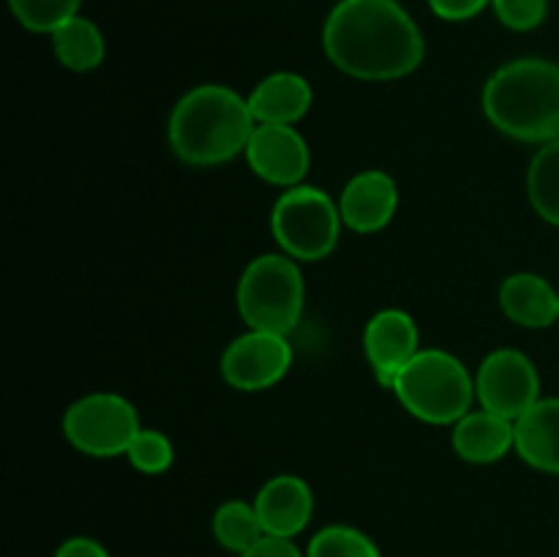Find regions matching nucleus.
Wrapping results in <instances>:
<instances>
[{"label": "nucleus", "instance_id": "obj_2", "mask_svg": "<svg viewBox=\"0 0 559 557\" xmlns=\"http://www.w3.org/2000/svg\"><path fill=\"white\" fill-rule=\"evenodd\" d=\"M249 98L233 87L200 85L186 93L169 115V147L191 167H213L246 151L254 134Z\"/></svg>", "mask_w": 559, "mask_h": 557}, {"label": "nucleus", "instance_id": "obj_9", "mask_svg": "<svg viewBox=\"0 0 559 557\" xmlns=\"http://www.w3.org/2000/svg\"><path fill=\"white\" fill-rule=\"evenodd\" d=\"M293 366L287 336L271 331H249L235 339L222 355V375L238 391H265L276 386Z\"/></svg>", "mask_w": 559, "mask_h": 557}, {"label": "nucleus", "instance_id": "obj_23", "mask_svg": "<svg viewBox=\"0 0 559 557\" xmlns=\"http://www.w3.org/2000/svg\"><path fill=\"white\" fill-rule=\"evenodd\" d=\"M126 457H129V462L134 464L140 473L158 475L164 473V470H169V464H173L175 459V451L167 435H162V431L156 429H140V435L131 440Z\"/></svg>", "mask_w": 559, "mask_h": 557}, {"label": "nucleus", "instance_id": "obj_13", "mask_svg": "<svg viewBox=\"0 0 559 557\" xmlns=\"http://www.w3.org/2000/svg\"><path fill=\"white\" fill-rule=\"evenodd\" d=\"M254 508L265 535L295 538L311 522L314 495H311L309 484L298 475H276L262 486Z\"/></svg>", "mask_w": 559, "mask_h": 557}, {"label": "nucleus", "instance_id": "obj_4", "mask_svg": "<svg viewBox=\"0 0 559 557\" xmlns=\"http://www.w3.org/2000/svg\"><path fill=\"white\" fill-rule=\"evenodd\" d=\"M393 393L409 415L426 424H456L469 413L475 382L445 349H420L396 377Z\"/></svg>", "mask_w": 559, "mask_h": 557}, {"label": "nucleus", "instance_id": "obj_11", "mask_svg": "<svg viewBox=\"0 0 559 557\" xmlns=\"http://www.w3.org/2000/svg\"><path fill=\"white\" fill-rule=\"evenodd\" d=\"M420 333L413 317L402 309H385L369 320L364 331V349L377 380L385 388L396 386V377L420 353Z\"/></svg>", "mask_w": 559, "mask_h": 557}, {"label": "nucleus", "instance_id": "obj_25", "mask_svg": "<svg viewBox=\"0 0 559 557\" xmlns=\"http://www.w3.org/2000/svg\"><path fill=\"white\" fill-rule=\"evenodd\" d=\"M489 3L491 0H429L431 11L448 22L473 20V16L480 14Z\"/></svg>", "mask_w": 559, "mask_h": 557}, {"label": "nucleus", "instance_id": "obj_27", "mask_svg": "<svg viewBox=\"0 0 559 557\" xmlns=\"http://www.w3.org/2000/svg\"><path fill=\"white\" fill-rule=\"evenodd\" d=\"M55 557H112L107 549H104L98 541L85 538V535H76V538L63 541L55 552Z\"/></svg>", "mask_w": 559, "mask_h": 557}, {"label": "nucleus", "instance_id": "obj_5", "mask_svg": "<svg viewBox=\"0 0 559 557\" xmlns=\"http://www.w3.org/2000/svg\"><path fill=\"white\" fill-rule=\"evenodd\" d=\"M304 276L284 254H262L249 262L238 284V311L251 331L287 336L304 311Z\"/></svg>", "mask_w": 559, "mask_h": 557}, {"label": "nucleus", "instance_id": "obj_3", "mask_svg": "<svg viewBox=\"0 0 559 557\" xmlns=\"http://www.w3.org/2000/svg\"><path fill=\"white\" fill-rule=\"evenodd\" d=\"M484 112L513 140H559V66L522 58L497 69L484 87Z\"/></svg>", "mask_w": 559, "mask_h": 557}, {"label": "nucleus", "instance_id": "obj_18", "mask_svg": "<svg viewBox=\"0 0 559 557\" xmlns=\"http://www.w3.org/2000/svg\"><path fill=\"white\" fill-rule=\"evenodd\" d=\"M52 47L60 63L71 71H91L104 60V36L91 20L74 16L52 33Z\"/></svg>", "mask_w": 559, "mask_h": 557}, {"label": "nucleus", "instance_id": "obj_16", "mask_svg": "<svg viewBox=\"0 0 559 557\" xmlns=\"http://www.w3.org/2000/svg\"><path fill=\"white\" fill-rule=\"evenodd\" d=\"M453 451L473 464H489L506 457L516 446V429L513 420L500 418V415L480 410V413H467L453 426Z\"/></svg>", "mask_w": 559, "mask_h": 557}, {"label": "nucleus", "instance_id": "obj_20", "mask_svg": "<svg viewBox=\"0 0 559 557\" xmlns=\"http://www.w3.org/2000/svg\"><path fill=\"white\" fill-rule=\"evenodd\" d=\"M213 535L224 549L243 555L265 535V530H262L254 506L243 500H229L213 513Z\"/></svg>", "mask_w": 559, "mask_h": 557}, {"label": "nucleus", "instance_id": "obj_19", "mask_svg": "<svg viewBox=\"0 0 559 557\" xmlns=\"http://www.w3.org/2000/svg\"><path fill=\"white\" fill-rule=\"evenodd\" d=\"M527 191L535 213L559 227V140L546 142L535 153L527 173Z\"/></svg>", "mask_w": 559, "mask_h": 557}, {"label": "nucleus", "instance_id": "obj_15", "mask_svg": "<svg viewBox=\"0 0 559 557\" xmlns=\"http://www.w3.org/2000/svg\"><path fill=\"white\" fill-rule=\"evenodd\" d=\"M516 451L530 467L559 475V399H538L513 420Z\"/></svg>", "mask_w": 559, "mask_h": 557}, {"label": "nucleus", "instance_id": "obj_10", "mask_svg": "<svg viewBox=\"0 0 559 557\" xmlns=\"http://www.w3.org/2000/svg\"><path fill=\"white\" fill-rule=\"evenodd\" d=\"M246 158L257 178L273 186H298L311 164L309 145L293 126L260 123L246 145Z\"/></svg>", "mask_w": 559, "mask_h": 557}, {"label": "nucleus", "instance_id": "obj_24", "mask_svg": "<svg viewBox=\"0 0 559 557\" xmlns=\"http://www.w3.org/2000/svg\"><path fill=\"white\" fill-rule=\"evenodd\" d=\"M497 20L511 31H535L546 20L549 0H491Z\"/></svg>", "mask_w": 559, "mask_h": 557}, {"label": "nucleus", "instance_id": "obj_14", "mask_svg": "<svg viewBox=\"0 0 559 557\" xmlns=\"http://www.w3.org/2000/svg\"><path fill=\"white\" fill-rule=\"evenodd\" d=\"M311 98H314V93L304 76L293 74V71H278V74L265 76L251 91L249 109L257 123L293 126L309 112Z\"/></svg>", "mask_w": 559, "mask_h": 557}, {"label": "nucleus", "instance_id": "obj_22", "mask_svg": "<svg viewBox=\"0 0 559 557\" xmlns=\"http://www.w3.org/2000/svg\"><path fill=\"white\" fill-rule=\"evenodd\" d=\"M11 14L31 33H55L63 22L74 20L82 0H9Z\"/></svg>", "mask_w": 559, "mask_h": 557}, {"label": "nucleus", "instance_id": "obj_21", "mask_svg": "<svg viewBox=\"0 0 559 557\" xmlns=\"http://www.w3.org/2000/svg\"><path fill=\"white\" fill-rule=\"evenodd\" d=\"M306 557H382L374 541L349 524H331L309 541Z\"/></svg>", "mask_w": 559, "mask_h": 557}, {"label": "nucleus", "instance_id": "obj_6", "mask_svg": "<svg viewBox=\"0 0 559 557\" xmlns=\"http://www.w3.org/2000/svg\"><path fill=\"white\" fill-rule=\"evenodd\" d=\"M271 227L289 257L314 262L336 249L342 213L325 191L314 186H293L273 205Z\"/></svg>", "mask_w": 559, "mask_h": 557}, {"label": "nucleus", "instance_id": "obj_7", "mask_svg": "<svg viewBox=\"0 0 559 557\" xmlns=\"http://www.w3.org/2000/svg\"><path fill=\"white\" fill-rule=\"evenodd\" d=\"M140 415L118 393H87L66 410L63 435L87 457H120L140 435Z\"/></svg>", "mask_w": 559, "mask_h": 557}, {"label": "nucleus", "instance_id": "obj_17", "mask_svg": "<svg viewBox=\"0 0 559 557\" xmlns=\"http://www.w3.org/2000/svg\"><path fill=\"white\" fill-rule=\"evenodd\" d=\"M500 306L516 325L546 328L559 317V293L538 273H513L502 282Z\"/></svg>", "mask_w": 559, "mask_h": 557}, {"label": "nucleus", "instance_id": "obj_12", "mask_svg": "<svg viewBox=\"0 0 559 557\" xmlns=\"http://www.w3.org/2000/svg\"><path fill=\"white\" fill-rule=\"evenodd\" d=\"M399 208L396 180L382 169H366L355 175L342 191L338 213L349 229L360 235H371L388 227Z\"/></svg>", "mask_w": 559, "mask_h": 557}, {"label": "nucleus", "instance_id": "obj_26", "mask_svg": "<svg viewBox=\"0 0 559 557\" xmlns=\"http://www.w3.org/2000/svg\"><path fill=\"white\" fill-rule=\"evenodd\" d=\"M240 557H304V552L293 544V538H278V535H262L249 552Z\"/></svg>", "mask_w": 559, "mask_h": 557}, {"label": "nucleus", "instance_id": "obj_1", "mask_svg": "<svg viewBox=\"0 0 559 557\" xmlns=\"http://www.w3.org/2000/svg\"><path fill=\"white\" fill-rule=\"evenodd\" d=\"M322 47L355 80L388 82L413 74L424 60V36L396 0H342L328 14Z\"/></svg>", "mask_w": 559, "mask_h": 557}, {"label": "nucleus", "instance_id": "obj_8", "mask_svg": "<svg viewBox=\"0 0 559 557\" xmlns=\"http://www.w3.org/2000/svg\"><path fill=\"white\" fill-rule=\"evenodd\" d=\"M538 393V371L519 349H495L486 355L475 377V396L480 399V407L508 420L522 418L540 399Z\"/></svg>", "mask_w": 559, "mask_h": 557}]
</instances>
